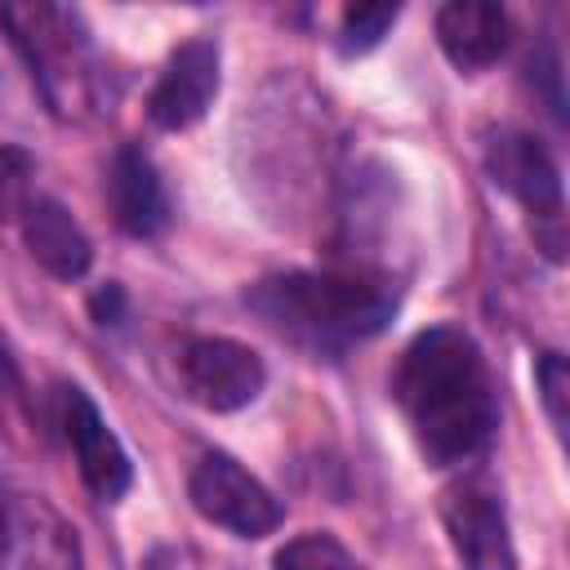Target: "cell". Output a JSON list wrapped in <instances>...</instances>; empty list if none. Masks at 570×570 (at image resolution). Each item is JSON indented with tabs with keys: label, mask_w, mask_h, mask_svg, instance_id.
Returning a JSON list of instances; mask_svg holds the SVG:
<instances>
[{
	"label": "cell",
	"mask_w": 570,
	"mask_h": 570,
	"mask_svg": "<svg viewBox=\"0 0 570 570\" xmlns=\"http://www.w3.org/2000/svg\"><path fill=\"white\" fill-rule=\"evenodd\" d=\"M392 396L432 468H463L494 441V374L476 338L459 325H428L405 343L392 374Z\"/></svg>",
	"instance_id": "1"
},
{
	"label": "cell",
	"mask_w": 570,
	"mask_h": 570,
	"mask_svg": "<svg viewBox=\"0 0 570 570\" xmlns=\"http://www.w3.org/2000/svg\"><path fill=\"white\" fill-rule=\"evenodd\" d=\"M245 307L312 356H343L374 338L396 312V285L370 267L276 272L245 289Z\"/></svg>",
	"instance_id": "2"
},
{
	"label": "cell",
	"mask_w": 570,
	"mask_h": 570,
	"mask_svg": "<svg viewBox=\"0 0 570 570\" xmlns=\"http://www.w3.org/2000/svg\"><path fill=\"white\" fill-rule=\"evenodd\" d=\"M0 27L58 120L80 125L102 111V62L76 9L53 0H13L0 4Z\"/></svg>",
	"instance_id": "3"
},
{
	"label": "cell",
	"mask_w": 570,
	"mask_h": 570,
	"mask_svg": "<svg viewBox=\"0 0 570 570\" xmlns=\"http://www.w3.org/2000/svg\"><path fill=\"white\" fill-rule=\"evenodd\" d=\"M485 174L499 191H508L534 227V245L561 263L566 254V196H561V169L552 151L530 134V129H494L485 138Z\"/></svg>",
	"instance_id": "4"
},
{
	"label": "cell",
	"mask_w": 570,
	"mask_h": 570,
	"mask_svg": "<svg viewBox=\"0 0 570 570\" xmlns=\"http://www.w3.org/2000/svg\"><path fill=\"white\" fill-rule=\"evenodd\" d=\"M187 494L205 521L232 530L236 539H263L285 521L281 499L254 472H245L232 454H218V450L200 454V463L187 476Z\"/></svg>",
	"instance_id": "5"
},
{
	"label": "cell",
	"mask_w": 570,
	"mask_h": 570,
	"mask_svg": "<svg viewBox=\"0 0 570 570\" xmlns=\"http://www.w3.org/2000/svg\"><path fill=\"white\" fill-rule=\"evenodd\" d=\"M441 525H445L450 548L463 561V570H517L508 508L490 476L472 472V476H459L454 485H445Z\"/></svg>",
	"instance_id": "6"
},
{
	"label": "cell",
	"mask_w": 570,
	"mask_h": 570,
	"mask_svg": "<svg viewBox=\"0 0 570 570\" xmlns=\"http://www.w3.org/2000/svg\"><path fill=\"white\" fill-rule=\"evenodd\" d=\"M178 383L187 401H196L209 414H232L258 401L267 383V365L254 347L223 338V334H200L187 338L178 352Z\"/></svg>",
	"instance_id": "7"
},
{
	"label": "cell",
	"mask_w": 570,
	"mask_h": 570,
	"mask_svg": "<svg viewBox=\"0 0 570 570\" xmlns=\"http://www.w3.org/2000/svg\"><path fill=\"white\" fill-rule=\"evenodd\" d=\"M0 570H85L76 525L40 494H9L0 508Z\"/></svg>",
	"instance_id": "8"
},
{
	"label": "cell",
	"mask_w": 570,
	"mask_h": 570,
	"mask_svg": "<svg viewBox=\"0 0 570 570\" xmlns=\"http://www.w3.org/2000/svg\"><path fill=\"white\" fill-rule=\"evenodd\" d=\"M218 85H223V53H218V45L209 36L183 40L165 58V67H160V76H156V85L147 94L151 125L165 129V134L191 129L214 107Z\"/></svg>",
	"instance_id": "9"
},
{
	"label": "cell",
	"mask_w": 570,
	"mask_h": 570,
	"mask_svg": "<svg viewBox=\"0 0 570 570\" xmlns=\"http://www.w3.org/2000/svg\"><path fill=\"white\" fill-rule=\"evenodd\" d=\"M58 414H62V436L71 445V459L80 468V481L89 485L94 499L116 503L129 490V481H134V463H129L120 436L107 428L102 410L76 383H67L58 392Z\"/></svg>",
	"instance_id": "10"
},
{
	"label": "cell",
	"mask_w": 570,
	"mask_h": 570,
	"mask_svg": "<svg viewBox=\"0 0 570 570\" xmlns=\"http://www.w3.org/2000/svg\"><path fill=\"white\" fill-rule=\"evenodd\" d=\"M107 205H111V218L120 232L147 240V236H160L165 223H169V196H165V183L151 165V156L134 142H125L111 165H107Z\"/></svg>",
	"instance_id": "11"
},
{
	"label": "cell",
	"mask_w": 570,
	"mask_h": 570,
	"mask_svg": "<svg viewBox=\"0 0 570 570\" xmlns=\"http://www.w3.org/2000/svg\"><path fill=\"white\" fill-rule=\"evenodd\" d=\"M512 22L490 0H450L436 9V45L463 76H476L503 58Z\"/></svg>",
	"instance_id": "12"
},
{
	"label": "cell",
	"mask_w": 570,
	"mask_h": 570,
	"mask_svg": "<svg viewBox=\"0 0 570 570\" xmlns=\"http://www.w3.org/2000/svg\"><path fill=\"white\" fill-rule=\"evenodd\" d=\"M22 240L27 254L53 276V281H80L94 263V245L85 236V227L71 218V209L53 196H31L27 214H22Z\"/></svg>",
	"instance_id": "13"
},
{
	"label": "cell",
	"mask_w": 570,
	"mask_h": 570,
	"mask_svg": "<svg viewBox=\"0 0 570 570\" xmlns=\"http://www.w3.org/2000/svg\"><path fill=\"white\" fill-rule=\"evenodd\" d=\"M276 570H361V566L334 534L307 530L276 552Z\"/></svg>",
	"instance_id": "14"
},
{
	"label": "cell",
	"mask_w": 570,
	"mask_h": 570,
	"mask_svg": "<svg viewBox=\"0 0 570 570\" xmlns=\"http://www.w3.org/2000/svg\"><path fill=\"white\" fill-rule=\"evenodd\" d=\"M396 18H401V4H347L343 9V22H338V49L347 58L370 53L392 31Z\"/></svg>",
	"instance_id": "15"
},
{
	"label": "cell",
	"mask_w": 570,
	"mask_h": 570,
	"mask_svg": "<svg viewBox=\"0 0 570 570\" xmlns=\"http://www.w3.org/2000/svg\"><path fill=\"white\" fill-rule=\"evenodd\" d=\"M31 178H36V160L22 147H0V232L22 223L27 205H31Z\"/></svg>",
	"instance_id": "16"
},
{
	"label": "cell",
	"mask_w": 570,
	"mask_h": 570,
	"mask_svg": "<svg viewBox=\"0 0 570 570\" xmlns=\"http://www.w3.org/2000/svg\"><path fill=\"white\" fill-rule=\"evenodd\" d=\"M534 383H539V396H543V410H548L552 432L566 441V392H570L566 356L561 352H543L539 356V370H534Z\"/></svg>",
	"instance_id": "17"
},
{
	"label": "cell",
	"mask_w": 570,
	"mask_h": 570,
	"mask_svg": "<svg viewBox=\"0 0 570 570\" xmlns=\"http://www.w3.org/2000/svg\"><path fill=\"white\" fill-rule=\"evenodd\" d=\"M89 307H94V321L98 325H120V312H125V289L116 285V281H107L94 298H89Z\"/></svg>",
	"instance_id": "18"
},
{
	"label": "cell",
	"mask_w": 570,
	"mask_h": 570,
	"mask_svg": "<svg viewBox=\"0 0 570 570\" xmlns=\"http://www.w3.org/2000/svg\"><path fill=\"white\" fill-rule=\"evenodd\" d=\"M0 374H4L9 383L18 379V374H13V356H9V347H4V343H0Z\"/></svg>",
	"instance_id": "19"
},
{
	"label": "cell",
	"mask_w": 570,
	"mask_h": 570,
	"mask_svg": "<svg viewBox=\"0 0 570 570\" xmlns=\"http://www.w3.org/2000/svg\"><path fill=\"white\" fill-rule=\"evenodd\" d=\"M4 499H9V494H4V485H0V508H4Z\"/></svg>",
	"instance_id": "20"
}]
</instances>
